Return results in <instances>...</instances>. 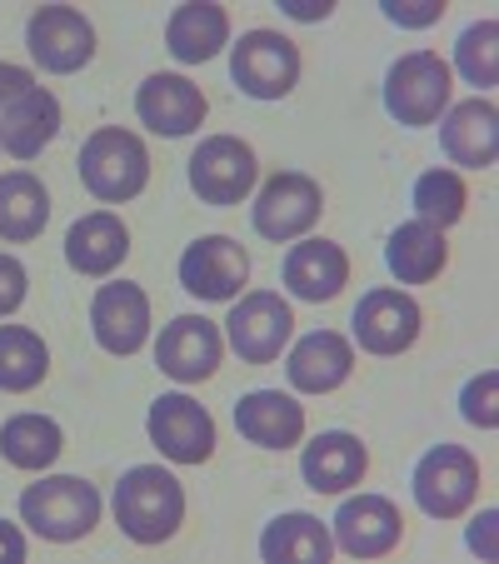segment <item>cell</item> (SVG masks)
<instances>
[{"instance_id":"obj_12","label":"cell","mask_w":499,"mask_h":564,"mask_svg":"<svg viewBox=\"0 0 499 564\" xmlns=\"http://www.w3.org/2000/svg\"><path fill=\"white\" fill-rule=\"evenodd\" d=\"M420 305H414L404 290H365L360 305H355V340L370 355H400L420 340Z\"/></svg>"},{"instance_id":"obj_13","label":"cell","mask_w":499,"mask_h":564,"mask_svg":"<svg viewBox=\"0 0 499 564\" xmlns=\"http://www.w3.org/2000/svg\"><path fill=\"white\" fill-rule=\"evenodd\" d=\"M220 355H225V340L205 315H175L160 330V345H155V365L181 384L210 380L220 370Z\"/></svg>"},{"instance_id":"obj_4","label":"cell","mask_w":499,"mask_h":564,"mask_svg":"<svg viewBox=\"0 0 499 564\" xmlns=\"http://www.w3.org/2000/svg\"><path fill=\"white\" fill-rule=\"evenodd\" d=\"M410 485H414V505H420L430 520H455L479 495V459L459 445H435L420 455Z\"/></svg>"},{"instance_id":"obj_7","label":"cell","mask_w":499,"mask_h":564,"mask_svg":"<svg viewBox=\"0 0 499 564\" xmlns=\"http://www.w3.org/2000/svg\"><path fill=\"white\" fill-rule=\"evenodd\" d=\"M225 335H230V350L245 365H275L280 350L290 345V335H295V315H290V305L275 290H256V295H245L230 310Z\"/></svg>"},{"instance_id":"obj_20","label":"cell","mask_w":499,"mask_h":564,"mask_svg":"<svg viewBox=\"0 0 499 564\" xmlns=\"http://www.w3.org/2000/svg\"><path fill=\"white\" fill-rule=\"evenodd\" d=\"M235 430L260 449H290L305 435V405H295L280 390H250L235 405Z\"/></svg>"},{"instance_id":"obj_5","label":"cell","mask_w":499,"mask_h":564,"mask_svg":"<svg viewBox=\"0 0 499 564\" xmlns=\"http://www.w3.org/2000/svg\"><path fill=\"white\" fill-rule=\"evenodd\" d=\"M449 106V65L435 51H410L384 75V110L400 126H435Z\"/></svg>"},{"instance_id":"obj_30","label":"cell","mask_w":499,"mask_h":564,"mask_svg":"<svg viewBox=\"0 0 499 564\" xmlns=\"http://www.w3.org/2000/svg\"><path fill=\"white\" fill-rule=\"evenodd\" d=\"M45 370H51V350L41 335L25 325H0V390L25 394L45 380Z\"/></svg>"},{"instance_id":"obj_28","label":"cell","mask_w":499,"mask_h":564,"mask_svg":"<svg viewBox=\"0 0 499 564\" xmlns=\"http://www.w3.org/2000/svg\"><path fill=\"white\" fill-rule=\"evenodd\" d=\"M45 220H51V195H45V185L35 181L31 171L0 175V240L25 246V240H35V235L45 230Z\"/></svg>"},{"instance_id":"obj_26","label":"cell","mask_w":499,"mask_h":564,"mask_svg":"<svg viewBox=\"0 0 499 564\" xmlns=\"http://www.w3.org/2000/svg\"><path fill=\"white\" fill-rule=\"evenodd\" d=\"M445 260H449L445 230H435V225H425V220L400 225V230L384 240V265H390V275L400 280V285H425V280H435L440 270H445Z\"/></svg>"},{"instance_id":"obj_39","label":"cell","mask_w":499,"mask_h":564,"mask_svg":"<svg viewBox=\"0 0 499 564\" xmlns=\"http://www.w3.org/2000/svg\"><path fill=\"white\" fill-rule=\"evenodd\" d=\"M329 11H335L329 0H285V15H290V21H325Z\"/></svg>"},{"instance_id":"obj_24","label":"cell","mask_w":499,"mask_h":564,"mask_svg":"<svg viewBox=\"0 0 499 564\" xmlns=\"http://www.w3.org/2000/svg\"><path fill=\"white\" fill-rule=\"evenodd\" d=\"M55 135H61V100L51 90L31 86L21 100H11V106L0 110V145L11 150L15 160L41 155Z\"/></svg>"},{"instance_id":"obj_33","label":"cell","mask_w":499,"mask_h":564,"mask_svg":"<svg viewBox=\"0 0 499 564\" xmlns=\"http://www.w3.org/2000/svg\"><path fill=\"white\" fill-rule=\"evenodd\" d=\"M459 410H465L469 425L495 430L499 425V375L495 370H479L475 380L465 384V394H459Z\"/></svg>"},{"instance_id":"obj_32","label":"cell","mask_w":499,"mask_h":564,"mask_svg":"<svg viewBox=\"0 0 499 564\" xmlns=\"http://www.w3.org/2000/svg\"><path fill=\"white\" fill-rule=\"evenodd\" d=\"M495 41H499V25H495V21H479V25H469V31L459 35V45H455L459 75H465L469 86H479V90H489V86L499 80Z\"/></svg>"},{"instance_id":"obj_23","label":"cell","mask_w":499,"mask_h":564,"mask_svg":"<svg viewBox=\"0 0 499 564\" xmlns=\"http://www.w3.org/2000/svg\"><path fill=\"white\" fill-rule=\"evenodd\" d=\"M225 41H230V15L215 0H185L165 21V45H171V55L181 65L215 61Z\"/></svg>"},{"instance_id":"obj_18","label":"cell","mask_w":499,"mask_h":564,"mask_svg":"<svg viewBox=\"0 0 499 564\" xmlns=\"http://www.w3.org/2000/svg\"><path fill=\"white\" fill-rule=\"evenodd\" d=\"M280 275H285V290L295 300L319 305V300H335L350 285V256L335 240H300V246H290Z\"/></svg>"},{"instance_id":"obj_21","label":"cell","mask_w":499,"mask_h":564,"mask_svg":"<svg viewBox=\"0 0 499 564\" xmlns=\"http://www.w3.org/2000/svg\"><path fill=\"white\" fill-rule=\"evenodd\" d=\"M350 370H355V350H350V340L335 330H310L305 340L290 350V365H285L290 384L305 394L340 390V384L350 380Z\"/></svg>"},{"instance_id":"obj_14","label":"cell","mask_w":499,"mask_h":564,"mask_svg":"<svg viewBox=\"0 0 499 564\" xmlns=\"http://www.w3.org/2000/svg\"><path fill=\"white\" fill-rule=\"evenodd\" d=\"M335 550H345L350 560H380L400 544L404 520L384 495H355L335 510Z\"/></svg>"},{"instance_id":"obj_6","label":"cell","mask_w":499,"mask_h":564,"mask_svg":"<svg viewBox=\"0 0 499 564\" xmlns=\"http://www.w3.org/2000/svg\"><path fill=\"white\" fill-rule=\"evenodd\" d=\"M230 80L250 100H285L300 80V51L280 31H250L230 51Z\"/></svg>"},{"instance_id":"obj_10","label":"cell","mask_w":499,"mask_h":564,"mask_svg":"<svg viewBox=\"0 0 499 564\" xmlns=\"http://www.w3.org/2000/svg\"><path fill=\"white\" fill-rule=\"evenodd\" d=\"M319 210H325V195H319V185L310 181V175L300 171H280L270 175L265 185H260L256 205H250V220H256V230L265 235V240H295V235H305L310 225L319 220Z\"/></svg>"},{"instance_id":"obj_37","label":"cell","mask_w":499,"mask_h":564,"mask_svg":"<svg viewBox=\"0 0 499 564\" xmlns=\"http://www.w3.org/2000/svg\"><path fill=\"white\" fill-rule=\"evenodd\" d=\"M495 520L499 514L485 510V520H475V530H469V550L485 554V560H495V540H489V534H495Z\"/></svg>"},{"instance_id":"obj_38","label":"cell","mask_w":499,"mask_h":564,"mask_svg":"<svg viewBox=\"0 0 499 564\" xmlns=\"http://www.w3.org/2000/svg\"><path fill=\"white\" fill-rule=\"evenodd\" d=\"M0 560H6V564H21L25 560V534L15 530V524H6V520H0Z\"/></svg>"},{"instance_id":"obj_29","label":"cell","mask_w":499,"mask_h":564,"mask_svg":"<svg viewBox=\"0 0 499 564\" xmlns=\"http://www.w3.org/2000/svg\"><path fill=\"white\" fill-rule=\"evenodd\" d=\"M61 449H65L61 425L45 415H15L0 425V455L15 469H45L61 459Z\"/></svg>"},{"instance_id":"obj_25","label":"cell","mask_w":499,"mask_h":564,"mask_svg":"<svg viewBox=\"0 0 499 564\" xmlns=\"http://www.w3.org/2000/svg\"><path fill=\"white\" fill-rule=\"evenodd\" d=\"M130 256V230L120 225V215L96 210V215H80L65 235V260L70 270L80 275H110L120 260Z\"/></svg>"},{"instance_id":"obj_19","label":"cell","mask_w":499,"mask_h":564,"mask_svg":"<svg viewBox=\"0 0 499 564\" xmlns=\"http://www.w3.org/2000/svg\"><path fill=\"white\" fill-rule=\"evenodd\" d=\"M365 469H370V455L365 445L350 435V430H325L319 440L305 445V459H300V475L315 495H340L350 485H360Z\"/></svg>"},{"instance_id":"obj_27","label":"cell","mask_w":499,"mask_h":564,"mask_svg":"<svg viewBox=\"0 0 499 564\" xmlns=\"http://www.w3.org/2000/svg\"><path fill=\"white\" fill-rule=\"evenodd\" d=\"M260 554L265 564H325L335 554V534L329 524H319L315 514H280L260 534Z\"/></svg>"},{"instance_id":"obj_9","label":"cell","mask_w":499,"mask_h":564,"mask_svg":"<svg viewBox=\"0 0 499 564\" xmlns=\"http://www.w3.org/2000/svg\"><path fill=\"white\" fill-rule=\"evenodd\" d=\"M150 445L175 465H205L215 455V420L205 405H195L191 394H160L150 405Z\"/></svg>"},{"instance_id":"obj_16","label":"cell","mask_w":499,"mask_h":564,"mask_svg":"<svg viewBox=\"0 0 499 564\" xmlns=\"http://www.w3.org/2000/svg\"><path fill=\"white\" fill-rule=\"evenodd\" d=\"M245 275H250V256L230 235H205L181 256V285L195 300H235Z\"/></svg>"},{"instance_id":"obj_3","label":"cell","mask_w":499,"mask_h":564,"mask_svg":"<svg viewBox=\"0 0 499 564\" xmlns=\"http://www.w3.org/2000/svg\"><path fill=\"white\" fill-rule=\"evenodd\" d=\"M21 520L41 540H55V544L86 540L100 524V495L80 475H51L21 495Z\"/></svg>"},{"instance_id":"obj_2","label":"cell","mask_w":499,"mask_h":564,"mask_svg":"<svg viewBox=\"0 0 499 564\" xmlns=\"http://www.w3.org/2000/svg\"><path fill=\"white\" fill-rule=\"evenodd\" d=\"M80 181L96 200L106 205H120V200H135L150 181V150L135 130H120V126H106L80 145Z\"/></svg>"},{"instance_id":"obj_35","label":"cell","mask_w":499,"mask_h":564,"mask_svg":"<svg viewBox=\"0 0 499 564\" xmlns=\"http://www.w3.org/2000/svg\"><path fill=\"white\" fill-rule=\"evenodd\" d=\"M25 285H31V275H25L21 260H15V256H0V315H11V310H21Z\"/></svg>"},{"instance_id":"obj_17","label":"cell","mask_w":499,"mask_h":564,"mask_svg":"<svg viewBox=\"0 0 499 564\" xmlns=\"http://www.w3.org/2000/svg\"><path fill=\"white\" fill-rule=\"evenodd\" d=\"M205 96L200 86H191L185 75H150L145 86L135 90V116L145 120L155 135H191L205 120Z\"/></svg>"},{"instance_id":"obj_22","label":"cell","mask_w":499,"mask_h":564,"mask_svg":"<svg viewBox=\"0 0 499 564\" xmlns=\"http://www.w3.org/2000/svg\"><path fill=\"white\" fill-rule=\"evenodd\" d=\"M440 145L455 165H469V171H489L499 155V116L489 100H465L455 106L445 120H440Z\"/></svg>"},{"instance_id":"obj_34","label":"cell","mask_w":499,"mask_h":564,"mask_svg":"<svg viewBox=\"0 0 499 564\" xmlns=\"http://www.w3.org/2000/svg\"><path fill=\"white\" fill-rule=\"evenodd\" d=\"M384 15L394 25H404V31H425V25H435L445 15V0H384Z\"/></svg>"},{"instance_id":"obj_8","label":"cell","mask_w":499,"mask_h":564,"mask_svg":"<svg viewBox=\"0 0 499 564\" xmlns=\"http://www.w3.org/2000/svg\"><path fill=\"white\" fill-rule=\"evenodd\" d=\"M256 181H260L256 150L235 135L200 140V150L191 155V191L205 205H240L245 195L256 191Z\"/></svg>"},{"instance_id":"obj_31","label":"cell","mask_w":499,"mask_h":564,"mask_svg":"<svg viewBox=\"0 0 499 564\" xmlns=\"http://www.w3.org/2000/svg\"><path fill=\"white\" fill-rule=\"evenodd\" d=\"M410 205H414V215H420L425 225H435V230H449V225L465 215L469 191H465V181H459L455 171H425L420 181H414Z\"/></svg>"},{"instance_id":"obj_36","label":"cell","mask_w":499,"mask_h":564,"mask_svg":"<svg viewBox=\"0 0 499 564\" xmlns=\"http://www.w3.org/2000/svg\"><path fill=\"white\" fill-rule=\"evenodd\" d=\"M31 86H35V75L25 70V65H6V61H0V106L21 100Z\"/></svg>"},{"instance_id":"obj_1","label":"cell","mask_w":499,"mask_h":564,"mask_svg":"<svg viewBox=\"0 0 499 564\" xmlns=\"http://www.w3.org/2000/svg\"><path fill=\"white\" fill-rule=\"evenodd\" d=\"M185 520V490L171 469L135 465L116 485V524L135 544H165Z\"/></svg>"},{"instance_id":"obj_15","label":"cell","mask_w":499,"mask_h":564,"mask_svg":"<svg viewBox=\"0 0 499 564\" xmlns=\"http://www.w3.org/2000/svg\"><path fill=\"white\" fill-rule=\"evenodd\" d=\"M90 330H96L100 350L110 355H135L150 340V300L140 285L116 280V285H100L90 300Z\"/></svg>"},{"instance_id":"obj_11","label":"cell","mask_w":499,"mask_h":564,"mask_svg":"<svg viewBox=\"0 0 499 564\" xmlns=\"http://www.w3.org/2000/svg\"><path fill=\"white\" fill-rule=\"evenodd\" d=\"M25 45H31L41 70L70 75L80 65H90V55H96V25L75 6H41L25 25Z\"/></svg>"}]
</instances>
